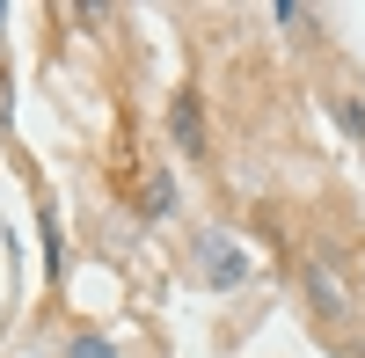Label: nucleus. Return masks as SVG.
<instances>
[{
	"mask_svg": "<svg viewBox=\"0 0 365 358\" xmlns=\"http://www.w3.org/2000/svg\"><path fill=\"white\" fill-rule=\"evenodd\" d=\"M168 146H175V154H212V132H205V96H197V88H175V96H168Z\"/></svg>",
	"mask_w": 365,
	"mask_h": 358,
	"instance_id": "nucleus-1",
	"label": "nucleus"
},
{
	"mask_svg": "<svg viewBox=\"0 0 365 358\" xmlns=\"http://www.w3.org/2000/svg\"><path fill=\"white\" fill-rule=\"evenodd\" d=\"M249 271H256V263L241 256L234 242H205V278H212V292H227V285H241Z\"/></svg>",
	"mask_w": 365,
	"mask_h": 358,
	"instance_id": "nucleus-2",
	"label": "nucleus"
},
{
	"mask_svg": "<svg viewBox=\"0 0 365 358\" xmlns=\"http://www.w3.org/2000/svg\"><path fill=\"white\" fill-rule=\"evenodd\" d=\"M322 110L336 117V132H344L351 146H365V103L351 96V88H322Z\"/></svg>",
	"mask_w": 365,
	"mask_h": 358,
	"instance_id": "nucleus-3",
	"label": "nucleus"
},
{
	"mask_svg": "<svg viewBox=\"0 0 365 358\" xmlns=\"http://www.w3.org/2000/svg\"><path fill=\"white\" fill-rule=\"evenodd\" d=\"M146 220H175V183H168V175L146 183Z\"/></svg>",
	"mask_w": 365,
	"mask_h": 358,
	"instance_id": "nucleus-4",
	"label": "nucleus"
},
{
	"mask_svg": "<svg viewBox=\"0 0 365 358\" xmlns=\"http://www.w3.org/2000/svg\"><path fill=\"white\" fill-rule=\"evenodd\" d=\"M307 292H314V307H329V314L344 307V285L329 278V271H307Z\"/></svg>",
	"mask_w": 365,
	"mask_h": 358,
	"instance_id": "nucleus-5",
	"label": "nucleus"
},
{
	"mask_svg": "<svg viewBox=\"0 0 365 358\" xmlns=\"http://www.w3.org/2000/svg\"><path fill=\"white\" fill-rule=\"evenodd\" d=\"M66 358H117V344H110V337H88V329H81V337L66 344Z\"/></svg>",
	"mask_w": 365,
	"mask_h": 358,
	"instance_id": "nucleus-6",
	"label": "nucleus"
},
{
	"mask_svg": "<svg viewBox=\"0 0 365 358\" xmlns=\"http://www.w3.org/2000/svg\"><path fill=\"white\" fill-rule=\"evenodd\" d=\"M351 358H365V344H358V351H351Z\"/></svg>",
	"mask_w": 365,
	"mask_h": 358,
	"instance_id": "nucleus-7",
	"label": "nucleus"
},
{
	"mask_svg": "<svg viewBox=\"0 0 365 358\" xmlns=\"http://www.w3.org/2000/svg\"><path fill=\"white\" fill-rule=\"evenodd\" d=\"M358 278H365V263H358Z\"/></svg>",
	"mask_w": 365,
	"mask_h": 358,
	"instance_id": "nucleus-8",
	"label": "nucleus"
}]
</instances>
